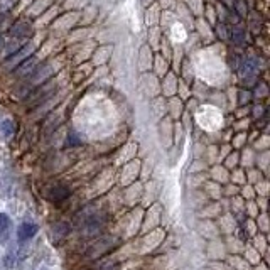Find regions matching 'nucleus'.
Returning a JSON list of instances; mask_svg holds the SVG:
<instances>
[{
	"instance_id": "f03ea898",
	"label": "nucleus",
	"mask_w": 270,
	"mask_h": 270,
	"mask_svg": "<svg viewBox=\"0 0 270 270\" xmlns=\"http://www.w3.org/2000/svg\"><path fill=\"white\" fill-rule=\"evenodd\" d=\"M38 233V225H34V223H22L19 226V230H17V236H19V240L20 241H26V240H29L32 238V236Z\"/></svg>"
},
{
	"instance_id": "0eeeda50",
	"label": "nucleus",
	"mask_w": 270,
	"mask_h": 270,
	"mask_svg": "<svg viewBox=\"0 0 270 270\" xmlns=\"http://www.w3.org/2000/svg\"><path fill=\"white\" fill-rule=\"evenodd\" d=\"M14 132H15V124H14V122H12V120L2 122V125H0V134H2L3 137H10Z\"/></svg>"
},
{
	"instance_id": "39448f33",
	"label": "nucleus",
	"mask_w": 270,
	"mask_h": 270,
	"mask_svg": "<svg viewBox=\"0 0 270 270\" xmlns=\"http://www.w3.org/2000/svg\"><path fill=\"white\" fill-rule=\"evenodd\" d=\"M245 39H247L245 27L241 26V24H238V26H235V29L231 31V41H233V44H236V46H243Z\"/></svg>"
},
{
	"instance_id": "9d476101",
	"label": "nucleus",
	"mask_w": 270,
	"mask_h": 270,
	"mask_svg": "<svg viewBox=\"0 0 270 270\" xmlns=\"http://www.w3.org/2000/svg\"><path fill=\"white\" fill-rule=\"evenodd\" d=\"M2 44H3V39H2V38H0V47H2Z\"/></svg>"
},
{
	"instance_id": "7ed1b4c3",
	"label": "nucleus",
	"mask_w": 270,
	"mask_h": 270,
	"mask_svg": "<svg viewBox=\"0 0 270 270\" xmlns=\"http://www.w3.org/2000/svg\"><path fill=\"white\" fill-rule=\"evenodd\" d=\"M10 32L15 38H29V36H32V27L29 22H17L10 29Z\"/></svg>"
},
{
	"instance_id": "1a4fd4ad",
	"label": "nucleus",
	"mask_w": 270,
	"mask_h": 270,
	"mask_svg": "<svg viewBox=\"0 0 270 270\" xmlns=\"http://www.w3.org/2000/svg\"><path fill=\"white\" fill-rule=\"evenodd\" d=\"M240 96H241V98H240V103H247V101H248V96H250V95H248L247 91H245V93L241 91V93H240Z\"/></svg>"
},
{
	"instance_id": "f257e3e1",
	"label": "nucleus",
	"mask_w": 270,
	"mask_h": 270,
	"mask_svg": "<svg viewBox=\"0 0 270 270\" xmlns=\"http://www.w3.org/2000/svg\"><path fill=\"white\" fill-rule=\"evenodd\" d=\"M259 71V61L255 58H247L241 61V66H240V75L243 78L253 76L255 73Z\"/></svg>"
},
{
	"instance_id": "423d86ee",
	"label": "nucleus",
	"mask_w": 270,
	"mask_h": 270,
	"mask_svg": "<svg viewBox=\"0 0 270 270\" xmlns=\"http://www.w3.org/2000/svg\"><path fill=\"white\" fill-rule=\"evenodd\" d=\"M10 230V218L5 213H0V238L7 236V233Z\"/></svg>"
},
{
	"instance_id": "20e7f679",
	"label": "nucleus",
	"mask_w": 270,
	"mask_h": 270,
	"mask_svg": "<svg viewBox=\"0 0 270 270\" xmlns=\"http://www.w3.org/2000/svg\"><path fill=\"white\" fill-rule=\"evenodd\" d=\"M68 194H69V191L64 186H52V187H49V191H47V198L52 199V201H61V199L68 198Z\"/></svg>"
},
{
	"instance_id": "6e6552de",
	"label": "nucleus",
	"mask_w": 270,
	"mask_h": 270,
	"mask_svg": "<svg viewBox=\"0 0 270 270\" xmlns=\"http://www.w3.org/2000/svg\"><path fill=\"white\" fill-rule=\"evenodd\" d=\"M233 5H236V9H238V14H240V15H243V17H245V14H247V7H245V3L241 2V0H238V2L233 3Z\"/></svg>"
}]
</instances>
